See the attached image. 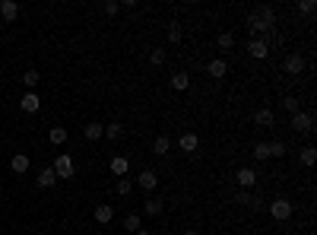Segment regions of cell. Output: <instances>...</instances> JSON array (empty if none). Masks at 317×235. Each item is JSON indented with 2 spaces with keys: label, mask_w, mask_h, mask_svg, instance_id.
Listing matches in <instances>:
<instances>
[{
  "label": "cell",
  "mask_w": 317,
  "mask_h": 235,
  "mask_svg": "<svg viewBox=\"0 0 317 235\" xmlns=\"http://www.w3.org/2000/svg\"><path fill=\"white\" fill-rule=\"evenodd\" d=\"M298 10H302L305 16H311V13L317 10V4H314V0H302V4H298Z\"/></svg>",
  "instance_id": "36"
},
{
  "label": "cell",
  "mask_w": 317,
  "mask_h": 235,
  "mask_svg": "<svg viewBox=\"0 0 317 235\" xmlns=\"http://www.w3.org/2000/svg\"><path fill=\"white\" fill-rule=\"evenodd\" d=\"M219 48H222V51L235 48V35H232V32H222V35H219Z\"/></svg>",
  "instance_id": "32"
},
{
  "label": "cell",
  "mask_w": 317,
  "mask_h": 235,
  "mask_svg": "<svg viewBox=\"0 0 317 235\" xmlns=\"http://www.w3.org/2000/svg\"><path fill=\"white\" fill-rule=\"evenodd\" d=\"M178 147H181L184 153H197V147H200V140H197V134H181V140H178Z\"/></svg>",
  "instance_id": "19"
},
{
  "label": "cell",
  "mask_w": 317,
  "mask_h": 235,
  "mask_svg": "<svg viewBox=\"0 0 317 235\" xmlns=\"http://www.w3.org/2000/svg\"><path fill=\"white\" fill-rule=\"evenodd\" d=\"M188 86H191V77H188V74H175V77H172V89H175V93H184Z\"/></svg>",
  "instance_id": "26"
},
{
  "label": "cell",
  "mask_w": 317,
  "mask_h": 235,
  "mask_svg": "<svg viewBox=\"0 0 317 235\" xmlns=\"http://www.w3.org/2000/svg\"><path fill=\"white\" fill-rule=\"evenodd\" d=\"M0 93H4V89H0Z\"/></svg>",
  "instance_id": "39"
},
{
  "label": "cell",
  "mask_w": 317,
  "mask_h": 235,
  "mask_svg": "<svg viewBox=\"0 0 317 235\" xmlns=\"http://www.w3.org/2000/svg\"><path fill=\"white\" fill-rule=\"evenodd\" d=\"M137 188H143V191H156V185H159V178H156V172L153 169H143L140 175H137V182H134Z\"/></svg>",
  "instance_id": "10"
},
{
  "label": "cell",
  "mask_w": 317,
  "mask_h": 235,
  "mask_svg": "<svg viewBox=\"0 0 317 235\" xmlns=\"http://www.w3.org/2000/svg\"><path fill=\"white\" fill-rule=\"evenodd\" d=\"M127 172H130V162H127L124 156H115V159H111V175L127 178Z\"/></svg>",
  "instance_id": "17"
},
{
  "label": "cell",
  "mask_w": 317,
  "mask_h": 235,
  "mask_svg": "<svg viewBox=\"0 0 317 235\" xmlns=\"http://www.w3.org/2000/svg\"><path fill=\"white\" fill-rule=\"evenodd\" d=\"M235 182L241 185V191H254V185H257V172L254 169H238V175H235Z\"/></svg>",
  "instance_id": "7"
},
{
  "label": "cell",
  "mask_w": 317,
  "mask_h": 235,
  "mask_svg": "<svg viewBox=\"0 0 317 235\" xmlns=\"http://www.w3.org/2000/svg\"><path fill=\"white\" fill-rule=\"evenodd\" d=\"M279 156H286V143L283 140H273L270 143V159H279Z\"/></svg>",
  "instance_id": "30"
},
{
  "label": "cell",
  "mask_w": 317,
  "mask_h": 235,
  "mask_svg": "<svg viewBox=\"0 0 317 235\" xmlns=\"http://www.w3.org/2000/svg\"><path fill=\"white\" fill-rule=\"evenodd\" d=\"M254 124H257V128H273L276 115L270 112V108H257V112H254Z\"/></svg>",
  "instance_id": "13"
},
{
  "label": "cell",
  "mask_w": 317,
  "mask_h": 235,
  "mask_svg": "<svg viewBox=\"0 0 317 235\" xmlns=\"http://www.w3.org/2000/svg\"><path fill=\"white\" fill-rule=\"evenodd\" d=\"M232 201L241 204V207H248V210H264V197L254 194V191H235Z\"/></svg>",
  "instance_id": "4"
},
{
  "label": "cell",
  "mask_w": 317,
  "mask_h": 235,
  "mask_svg": "<svg viewBox=\"0 0 317 235\" xmlns=\"http://www.w3.org/2000/svg\"><path fill=\"white\" fill-rule=\"evenodd\" d=\"M0 16H4V23H16L20 20V4L16 0H0Z\"/></svg>",
  "instance_id": "9"
},
{
  "label": "cell",
  "mask_w": 317,
  "mask_h": 235,
  "mask_svg": "<svg viewBox=\"0 0 317 235\" xmlns=\"http://www.w3.org/2000/svg\"><path fill=\"white\" fill-rule=\"evenodd\" d=\"M248 54L254 61H264L267 54H270V45H267V39H251L248 42Z\"/></svg>",
  "instance_id": "8"
},
{
  "label": "cell",
  "mask_w": 317,
  "mask_h": 235,
  "mask_svg": "<svg viewBox=\"0 0 317 235\" xmlns=\"http://www.w3.org/2000/svg\"><path fill=\"white\" fill-rule=\"evenodd\" d=\"M48 140L54 143V147H61V143H67V128H51V131H48Z\"/></svg>",
  "instance_id": "25"
},
{
  "label": "cell",
  "mask_w": 317,
  "mask_h": 235,
  "mask_svg": "<svg viewBox=\"0 0 317 235\" xmlns=\"http://www.w3.org/2000/svg\"><path fill=\"white\" fill-rule=\"evenodd\" d=\"M169 150H172V140L165 137V134H159V137L153 140V153H156V156H169Z\"/></svg>",
  "instance_id": "20"
},
{
  "label": "cell",
  "mask_w": 317,
  "mask_h": 235,
  "mask_svg": "<svg viewBox=\"0 0 317 235\" xmlns=\"http://www.w3.org/2000/svg\"><path fill=\"white\" fill-rule=\"evenodd\" d=\"M23 83L29 86V93H35V86L42 83V74H39V70H26V74H23Z\"/></svg>",
  "instance_id": "23"
},
{
  "label": "cell",
  "mask_w": 317,
  "mask_h": 235,
  "mask_svg": "<svg viewBox=\"0 0 317 235\" xmlns=\"http://www.w3.org/2000/svg\"><path fill=\"white\" fill-rule=\"evenodd\" d=\"M305 67H308V64H305V58H302V54H298V51L286 54V61H283V70H286L289 77H298V74H302Z\"/></svg>",
  "instance_id": "6"
},
{
  "label": "cell",
  "mask_w": 317,
  "mask_h": 235,
  "mask_svg": "<svg viewBox=\"0 0 317 235\" xmlns=\"http://www.w3.org/2000/svg\"><path fill=\"white\" fill-rule=\"evenodd\" d=\"M54 175H58V182H61V178H73V175H77V166H73V159L67 156V153H61L58 159H54Z\"/></svg>",
  "instance_id": "3"
},
{
  "label": "cell",
  "mask_w": 317,
  "mask_h": 235,
  "mask_svg": "<svg viewBox=\"0 0 317 235\" xmlns=\"http://www.w3.org/2000/svg\"><path fill=\"white\" fill-rule=\"evenodd\" d=\"M251 156H254L257 162L270 159V143H254V147H251Z\"/></svg>",
  "instance_id": "24"
},
{
  "label": "cell",
  "mask_w": 317,
  "mask_h": 235,
  "mask_svg": "<svg viewBox=\"0 0 317 235\" xmlns=\"http://www.w3.org/2000/svg\"><path fill=\"white\" fill-rule=\"evenodd\" d=\"M111 220H115V207H111V204H99L96 207V223H111Z\"/></svg>",
  "instance_id": "18"
},
{
  "label": "cell",
  "mask_w": 317,
  "mask_h": 235,
  "mask_svg": "<svg viewBox=\"0 0 317 235\" xmlns=\"http://www.w3.org/2000/svg\"><path fill=\"white\" fill-rule=\"evenodd\" d=\"M149 64H153V67L165 64V48H153V51H149Z\"/></svg>",
  "instance_id": "31"
},
{
  "label": "cell",
  "mask_w": 317,
  "mask_h": 235,
  "mask_svg": "<svg viewBox=\"0 0 317 235\" xmlns=\"http://www.w3.org/2000/svg\"><path fill=\"white\" fill-rule=\"evenodd\" d=\"M302 162H305V166H314V162H317V150H314V147H305V150H302Z\"/></svg>",
  "instance_id": "34"
},
{
  "label": "cell",
  "mask_w": 317,
  "mask_h": 235,
  "mask_svg": "<svg viewBox=\"0 0 317 235\" xmlns=\"http://www.w3.org/2000/svg\"><path fill=\"white\" fill-rule=\"evenodd\" d=\"M248 32L251 35H257V39H267V35H273L276 32V13H273V7H257V10H251L248 13Z\"/></svg>",
  "instance_id": "1"
},
{
  "label": "cell",
  "mask_w": 317,
  "mask_h": 235,
  "mask_svg": "<svg viewBox=\"0 0 317 235\" xmlns=\"http://www.w3.org/2000/svg\"><path fill=\"white\" fill-rule=\"evenodd\" d=\"M35 185H39V188H54V185H58V175H54V169H42L39 178H35Z\"/></svg>",
  "instance_id": "16"
},
{
  "label": "cell",
  "mask_w": 317,
  "mask_h": 235,
  "mask_svg": "<svg viewBox=\"0 0 317 235\" xmlns=\"http://www.w3.org/2000/svg\"><path fill=\"white\" fill-rule=\"evenodd\" d=\"M146 216H162V210H165V201H159V197H146Z\"/></svg>",
  "instance_id": "21"
},
{
  "label": "cell",
  "mask_w": 317,
  "mask_h": 235,
  "mask_svg": "<svg viewBox=\"0 0 317 235\" xmlns=\"http://www.w3.org/2000/svg\"><path fill=\"white\" fill-rule=\"evenodd\" d=\"M130 191H134V182H130V178H118L115 194H118V197H130Z\"/></svg>",
  "instance_id": "27"
},
{
  "label": "cell",
  "mask_w": 317,
  "mask_h": 235,
  "mask_svg": "<svg viewBox=\"0 0 317 235\" xmlns=\"http://www.w3.org/2000/svg\"><path fill=\"white\" fill-rule=\"evenodd\" d=\"M207 74H210L213 80H222V77H226V74H229V64H226V61H222V58H213V61L207 64Z\"/></svg>",
  "instance_id": "12"
},
{
  "label": "cell",
  "mask_w": 317,
  "mask_h": 235,
  "mask_svg": "<svg viewBox=\"0 0 317 235\" xmlns=\"http://www.w3.org/2000/svg\"><path fill=\"white\" fill-rule=\"evenodd\" d=\"M10 169H13L16 175H26V172H29V156H26V153H16V156L10 159Z\"/></svg>",
  "instance_id": "15"
},
{
  "label": "cell",
  "mask_w": 317,
  "mask_h": 235,
  "mask_svg": "<svg viewBox=\"0 0 317 235\" xmlns=\"http://www.w3.org/2000/svg\"><path fill=\"white\" fill-rule=\"evenodd\" d=\"M181 39H184V32H181V26H178V23H172V26H169V42H172V45H178Z\"/></svg>",
  "instance_id": "33"
},
{
  "label": "cell",
  "mask_w": 317,
  "mask_h": 235,
  "mask_svg": "<svg viewBox=\"0 0 317 235\" xmlns=\"http://www.w3.org/2000/svg\"><path fill=\"white\" fill-rule=\"evenodd\" d=\"M20 108H23L26 115H35V112L42 108V99H39V93H26V96L20 99Z\"/></svg>",
  "instance_id": "11"
},
{
  "label": "cell",
  "mask_w": 317,
  "mask_h": 235,
  "mask_svg": "<svg viewBox=\"0 0 317 235\" xmlns=\"http://www.w3.org/2000/svg\"><path fill=\"white\" fill-rule=\"evenodd\" d=\"M267 210H270V216H273L276 223H286V220H292V213H295V207H292V201H289V197H276V201H273Z\"/></svg>",
  "instance_id": "2"
},
{
  "label": "cell",
  "mask_w": 317,
  "mask_h": 235,
  "mask_svg": "<svg viewBox=\"0 0 317 235\" xmlns=\"http://www.w3.org/2000/svg\"><path fill=\"white\" fill-rule=\"evenodd\" d=\"M292 131L295 134H311L314 131V115H308V112H298V115H292Z\"/></svg>",
  "instance_id": "5"
},
{
  "label": "cell",
  "mask_w": 317,
  "mask_h": 235,
  "mask_svg": "<svg viewBox=\"0 0 317 235\" xmlns=\"http://www.w3.org/2000/svg\"><path fill=\"white\" fill-rule=\"evenodd\" d=\"M134 235H149V232H146V229H140V232H134Z\"/></svg>",
  "instance_id": "38"
},
{
  "label": "cell",
  "mask_w": 317,
  "mask_h": 235,
  "mask_svg": "<svg viewBox=\"0 0 317 235\" xmlns=\"http://www.w3.org/2000/svg\"><path fill=\"white\" fill-rule=\"evenodd\" d=\"M105 137H108V140H121V137H124V128H121V124H105Z\"/></svg>",
  "instance_id": "29"
},
{
  "label": "cell",
  "mask_w": 317,
  "mask_h": 235,
  "mask_svg": "<svg viewBox=\"0 0 317 235\" xmlns=\"http://www.w3.org/2000/svg\"><path fill=\"white\" fill-rule=\"evenodd\" d=\"M184 235H200V232H197V229H188V232H184Z\"/></svg>",
  "instance_id": "37"
},
{
  "label": "cell",
  "mask_w": 317,
  "mask_h": 235,
  "mask_svg": "<svg viewBox=\"0 0 317 235\" xmlns=\"http://www.w3.org/2000/svg\"><path fill=\"white\" fill-rule=\"evenodd\" d=\"M124 229H127V232H140V229H143V216H140V213L124 216Z\"/></svg>",
  "instance_id": "22"
},
{
  "label": "cell",
  "mask_w": 317,
  "mask_h": 235,
  "mask_svg": "<svg viewBox=\"0 0 317 235\" xmlns=\"http://www.w3.org/2000/svg\"><path fill=\"white\" fill-rule=\"evenodd\" d=\"M102 10H105L108 16H118V13H121V4H118V0H105V4H102Z\"/></svg>",
  "instance_id": "35"
},
{
  "label": "cell",
  "mask_w": 317,
  "mask_h": 235,
  "mask_svg": "<svg viewBox=\"0 0 317 235\" xmlns=\"http://www.w3.org/2000/svg\"><path fill=\"white\" fill-rule=\"evenodd\" d=\"M83 137H86V140H92V143L102 140V137H105V124H99V121L86 124V128H83Z\"/></svg>",
  "instance_id": "14"
},
{
  "label": "cell",
  "mask_w": 317,
  "mask_h": 235,
  "mask_svg": "<svg viewBox=\"0 0 317 235\" xmlns=\"http://www.w3.org/2000/svg\"><path fill=\"white\" fill-rule=\"evenodd\" d=\"M283 108H286L289 115H298V112H302V102H298V96H286V99H283Z\"/></svg>",
  "instance_id": "28"
}]
</instances>
